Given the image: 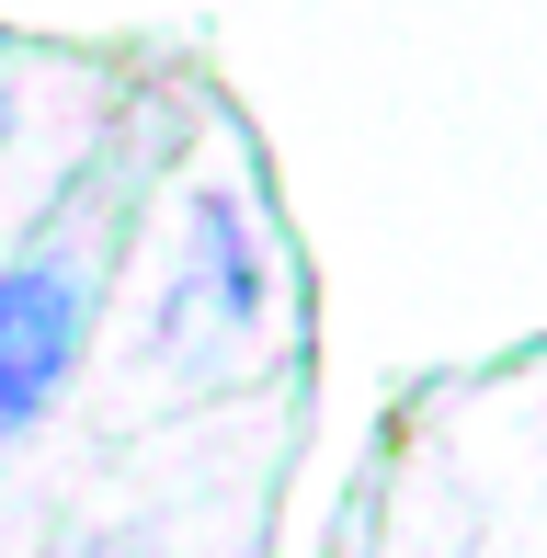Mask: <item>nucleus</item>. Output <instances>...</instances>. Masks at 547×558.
I'll return each instance as SVG.
<instances>
[{"instance_id":"nucleus-1","label":"nucleus","mask_w":547,"mask_h":558,"mask_svg":"<svg viewBox=\"0 0 547 558\" xmlns=\"http://www.w3.org/2000/svg\"><path fill=\"white\" fill-rule=\"evenodd\" d=\"M92 263L69 240L23 251V263H0V445H23L46 422V399L69 388V365H81L92 342Z\"/></svg>"},{"instance_id":"nucleus-2","label":"nucleus","mask_w":547,"mask_h":558,"mask_svg":"<svg viewBox=\"0 0 547 558\" xmlns=\"http://www.w3.org/2000/svg\"><path fill=\"white\" fill-rule=\"evenodd\" d=\"M0 137H12V104H0Z\"/></svg>"}]
</instances>
